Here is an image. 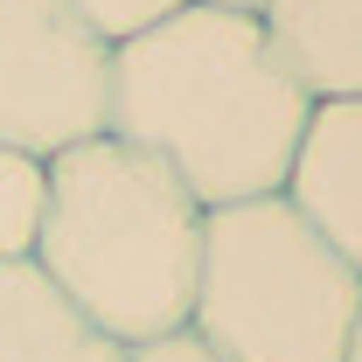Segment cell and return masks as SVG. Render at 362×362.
Returning <instances> with one entry per match:
<instances>
[{
    "label": "cell",
    "mask_w": 362,
    "mask_h": 362,
    "mask_svg": "<svg viewBox=\"0 0 362 362\" xmlns=\"http://www.w3.org/2000/svg\"><path fill=\"white\" fill-rule=\"evenodd\" d=\"M258 28L314 105L362 98V0H265Z\"/></svg>",
    "instance_id": "6"
},
{
    "label": "cell",
    "mask_w": 362,
    "mask_h": 362,
    "mask_svg": "<svg viewBox=\"0 0 362 362\" xmlns=\"http://www.w3.org/2000/svg\"><path fill=\"white\" fill-rule=\"evenodd\" d=\"M279 195L362 279V98L314 105V119L300 133V153H293V175H286Z\"/></svg>",
    "instance_id": "5"
},
{
    "label": "cell",
    "mask_w": 362,
    "mask_h": 362,
    "mask_svg": "<svg viewBox=\"0 0 362 362\" xmlns=\"http://www.w3.org/2000/svg\"><path fill=\"white\" fill-rule=\"evenodd\" d=\"M341 362H362V314H356V334H349V356Z\"/></svg>",
    "instance_id": "12"
},
{
    "label": "cell",
    "mask_w": 362,
    "mask_h": 362,
    "mask_svg": "<svg viewBox=\"0 0 362 362\" xmlns=\"http://www.w3.org/2000/svg\"><path fill=\"white\" fill-rule=\"evenodd\" d=\"M202 202L153 153L90 133L49 160V209L35 265L112 341H153L188 327L202 265Z\"/></svg>",
    "instance_id": "2"
},
{
    "label": "cell",
    "mask_w": 362,
    "mask_h": 362,
    "mask_svg": "<svg viewBox=\"0 0 362 362\" xmlns=\"http://www.w3.org/2000/svg\"><path fill=\"white\" fill-rule=\"evenodd\" d=\"M362 279L286 195H251L202 216L188 327L223 362H341Z\"/></svg>",
    "instance_id": "3"
},
{
    "label": "cell",
    "mask_w": 362,
    "mask_h": 362,
    "mask_svg": "<svg viewBox=\"0 0 362 362\" xmlns=\"http://www.w3.org/2000/svg\"><path fill=\"white\" fill-rule=\"evenodd\" d=\"M0 362H126V341H112L35 258H14L0 265Z\"/></svg>",
    "instance_id": "7"
},
{
    "label": "cell",
    "mask_w": 362,
    "mask_h": 362,
    "mask_svg": "<svg viewBox=\"0 0 362 362\" xmlns=\"http://www.w3.org/2000/svg\"><path fill=\"white\" fill-rule=\"evenodd\" d=\"M42 209H49V160H35V153L0 139V265L35 258Z\"/></svg>",
    "instance_id": "8"
},
{
    "label": "cell",
    "mask_w": 362,
    "mask_h": 362,
    "mask_svg": "<svg viewBox=\"0 0 362 362\" xmlns=\"http://www.w3.org/2000/svg\"><path fill=\"white\" fill-rule=\"evenodd\" d=\"M307 119L314 98L279 70L258 14L188 0L112 49L105 133L153 153L202 209L279 195Z\"/></svg>",
    "instance_id": "1"
},
{
    "label": "cell",
    "mask_w": 362,
    "mask_h": 362,
    "mask_svg": "<svg viewBox=\"0 0 362 362\" xmlns=\"http://www.w3.org/2000/svg\"><path fill=\"white\" fill-rule=\"evenodd\" d=\"M112 49L70 14V0H0V139L56 160L105 133Z\"/></svg>",
    "instance_id": "4"
},
{
    "label": "cell",
    "mask_w": 362,
    "mask_h": 362,
    "mask_svg": "<svg viewBox=\"0 0 362 362\" xmlns=\"http://www.w3.org/2000/svg\"><path fill=\"white\" fill-rule=\"evenodd\" d=\"M126 362H223L195 327H175V334H153V341H133Z\"/></svg>",
    "instance_id": "10"
},
{
    "label": "cell",
    "mask_w": 362,
    "mask_h": 362,
    "mask_svg": "<svg viewBox=\"0 0 362 362\" xmlns=\"http://www.w3.org/2000/svg\"><path fill=\"white\" fill-rule=\"evenodd\" d=\"M181 7H188V0H70V14H77L105 49L146 35L153 21H168V14H181Z\"/></svg>",
    "instance_id": "9"
},
{
    "label": "cell",
    "mask_w": 362,
    "mask_h": 362,
    "mask_svg": "<svg viewBox=\"0 0 362 362\" xmlns=\"http://www.w3.org/2000/svg\"><path fill=\"white\" fill-rule=\"evenodd\" d=\"M202 7H230V14H258L265 0H202Z\"/></svg>",
    "instance_id": "11"
}]
</instances>
